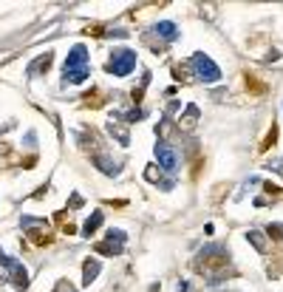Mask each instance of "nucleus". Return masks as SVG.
Wrapping results in <instances>:
<instances>
[{
  "instance_id": "nucleus-1",
  "label": "nucleus",
  "mask_w": 283,
  "mask_h": 292,
  "mask_svg": "<svg viewBox=\"0 0 283 292\" xmlns=\"http://www.w3.org/2000/svg\"><path fill=\"white\" fill-rule=\"evenodd\" d=\"M65 79L71 82H85L88 79V48L79 43L71 48V54L65 60Z\"/></svg>"
},
{
  "instance_id": "nucleus-2",
  "label": "nucleus",
  "mask_w": 283,
  "mask_h": 292,
  "mask_svg": "<svg viewBox=\"0 0 283 292\" xmlns=\"http://www.w3.org/2000/svg\"><path fill=\"white\" fill-rule=\"evenodd\" d=\"M105 68L111 71L113 77H127L136 68V51H130V48H116V51H111V60H108Z\"/></svg>"
},
{
  "instance_id": "nucleus-3",
  "label": "nucleus",
  "mask_w": 283,
  "mask_h": 292,
  "mask_svg": "<svg viewBox=\"0 0 283 292\" xmlns=\"http://www.w3.org/2000/svg\"><path fill=\"white\" fill-rule=\"evenodd\" d=\"M190 66L195 68V77L204 79V82H218V79H221V68L215 66L207 54H195L190 60Z\"/></svg>"
},
{
  "instance_id": "nucleus-4",
  "label": "nucleus",
  "mask_w": 283,
  "mask_h": 292,
  "mask_svg": "<svg viewBox=\"0 0 283 292\" xmlns=\"http://www.w3.org/2000/svg\"><path fill=\"white\" fill-rule=\"evenodd\" d=\"M0 264L9 270L11 281H14L17 290H26V287H29V272H26V267H23L20 261H14V258H9V256H3V253H0Z\"/></svg>"
},
{
  "instance_id": "nucleus-5",
  "label": "nucleus",
  "mask_w": 283,
  "mask_h": 292,
  "mask_svg": "<svg viewBox=\"0 0 283 292\" xmlns=\"http://www.w3.org/2000/svg\"><path fill=\"white\" fill-rule=\"evenodd\" d=\"M156 159H158V168H164L167 173H176V170H179V153H176L173 145H167V142H158L156 145Z\"/></svg>"
},
{
  "instance_id": "nucleus-6",
  "label": "nucleus",
  "mask_w": 283,
  "mask_h": 292,
  "mask_svg": "<svg viewBox=\"0 0 283 292\" xmlns=\"http://www.w3.org/2000/svg\"><path fill=\"white\" fill-rule=\"evenodd\" d=\"M122 247H125V233L122 230H111V233H108V241L96 244V253H102V256H119Z\"/></svg>"
},
{
  "instance_id": "nucleus-7",
  "label": "nucleus",
  "mask_w": 283,
  "mask_h": 292,
  "mask_svg": "<svg viewBox=\"0 0 283 292\" xmlns=\"http://www.w3.org/2000/svg\"><path fill=\"white\" fill-rule=\"evenodd\" d=\"M96 275H99V261L88 258L85 264H82V284H85V287H91V281H94Z\"/></svg>"
},
{
  "instance_id": "nucleus-8",
  "label": "nucleus",
  "mask_w": 283,
  "mask_h": 292,
  "mask_svg": "<svg viewBox=\"0 0 283 292\" xmlns=\"http://www.w3.org/2000/svg\"><path fill=\"white\" fill-rule=\"evenodd\" d=\"M51 63H54V54H51V51H45L37 63H31V66H29V77H37L40 71H48V68H51Z\"/></svg>"
},
{
  "instance_id": "nucleus-9",
  "label": "nucleus",
  "mask_w": 283,
  "mask_h": 292,
  "mask_svg": "<svg viewBox=\"0 0 283 292\" xmlns=\"http://www.w3.org/2000/svg\"><path fill=\"white\" fill-rule=\"evenodd\" d=\"M156 34H158V37H164V40H170V43H173V40L179 37V26H176V23H170V20H164V23H156Z\"/></svg>"
},
{
  "instance_id": "nucleus-10",
  "label": "nucleus",
  "mask_w": 283,
  "mask_h": 292,
  "mask_svg": "<svg viewBox=\"0 0 283 292\" xmlns=\"http://www.w3.org/2000/svg\"><path fill=\"white\" fill-rule=\"evenodd\" d=\"M29 238H31V244H37V247H45V244L54 241V236L48 230H29Z\"/></svg>"
},
{
  "instance_id": "nucleus-11",
  "label": "nucleus",
  "mask_w": 283,
  "mask_h": 292,
  "mask_svg": "<svg viewBox=\"0 0 283 292\" xmlns=\"http://www.w3.org/2000/svg\"><path fill=\"white\" fill-rule=\"evenodd\" d=\"M102 219H105L102 213H91L88 221H85V227H82V233H85V236H94V233L102 227Z\"/></svg>"
},
{
  "instance_id": "nucleus-12",
  "label": "nucleus",
  "mask_w": 283,
  "mask_h": 292,
  "mask_svg": "<svg viewBox=\"0 0 283 292\" xmlns=\"http://www.w3.org/2000/svg\"><path fill=\"white\" fill-rule=\"evenodd\" d=\"M247 238H249V241H252V244H255V247L260 250V253L266 250V238H263V233H258V230H249V233H247Z\"/></svg>"
},
{
  "instance_id": "nucleus-13",
  "label": "nucleus",
  "mask_w": 283,
  "mask_h": 292,
  "mask_svg": "<svg viewBox=\"0 0 283 292\" xmlns=\"http://www.w3.org/2000/svg\"><path fill=\"white\" fill-rule=\"evenodd\" d=\"M275 139H278V131L272 128V131H269V136L263 139V145H260V150H269V145H272V142H275Z\"/></svg>"
},
{
  "instance_id": "nucleus-14",
  "label": "nucleus",
  "mask_w": 283,
  "mask_h": 292,
  "mask_svg": "<svg viewBox=\"0 0 283 292\" xmlns=\"http://www.w3.org/2000/svg\"><path fill=\"white\" fill-rule=\"evenodd\" d=\"M269 236L281 241V238H283V224H269Z\"/></svg>"
},
{
  "instance_id": "nucleus-15",
  "label": "nucleus",
  "mask_w": 283,
  "mask_h": 292,
  "mask_svg": "<svg viewBox=\"0 0 283 292\" xmlns=\"http://www.w3.org/2000/svg\"><path fill=\"white\" fill-rule=\"evenodd\" d=\"M272 170H278V173H283V159H278V162H275V168Z\"/></svg>"
},
{
  "instance_id": "nucleus-16",
  "label": "nucleus",
  "mask_w": 283,
  "mask_h": 292,
  "mask_svg": "<svg viewBox=\"0 0 283 292\" xmlns=\"http://www.w3.org/2000/svg\"><path fill=\"white\" fill-rule=\"evenodd\" d=\"M54 292H74V290H71V287H65V284H60V287H57Z\"/></svg>"
}]
</instances>
